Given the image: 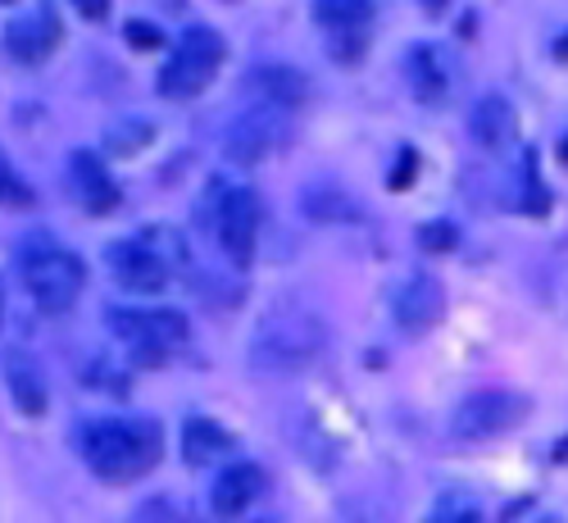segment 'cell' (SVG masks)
I'll use <instances>...</instances> for the list:
<instances>
[{"label": "cell", "mask_w": 568, "mask_h": 523, "mask_svg": "<svg viewBox=\"0 0 568 523\" xmlns=\"http://www.w3.org/2000/svg\"><path fill=\"white\" fill-rule=\"evenodd\" d=\"M82 460L105 483H136L160 464L164 437L151 419H91L78 433Z\"/></svg>", "instance_id": "6da1fadb"}, {"label": "cell", "mask_w": 568, "mask_h": 523, "mask_svg": "<svg viewBox=\"0 0 568 523\" xmlns=\"http://www.w3.org/2000/svg\"><path fill=\"white\" fill-rule=\"evenodd\" d=\"M327 346V323L305 301H273L251 332V364L260 373H301Z\"/></svg>", "instance_id": "7a4b0ae2"}, {"label": "cell", "mask_w": 568, "mask_h": 523, "mask_svg": "<svg viewBox=\"0 0 568 523\" xmlns=\"http://www.w3.org/2000/svg\"><path fill=\"white\" fill-rule=\"evenodd\" d=\"M19 278H23L28 296L37 301V310L64 314L87 288V264L69 247L51 242V237H32L19 251Z\"/></svg>", "instance_id": "3957f363"}, {"label": "cell", "mask_w": 568, "mask_h": 523, "mask_svg": "<svg viewBox=\"0 0 568 523\" xmlns=\"http://www.w3.org/2000/svg\"><path fill=\"white\" fill-rule=\"evenodd\" d=\"M223 56H227V46H223V37L214 28H205V23L186 28L182 41L173 46V56L160 69V97L164 101H192V97H201V91L219 78Z\"/></svg>", "instance_id": "277c9868"}, {"label": "cell", "mask_w": 568, "mask_h": 523, "mask_svg": "<svg viewBox=\"0 0 568 523\" xmlns=\"http://www.w3.org/2000/svg\"><path fill=\"white\" fill-rule=\"evenodd\" d=\"M287 137H292V110L255 101L246 114H236L227 123V132H223V160L236 164V169H255L273 151L287 147Z\"/></svg>", "instance_id": "5b68a950"}, {"label": "cell", "mask_w": 568, "mask_h": 523, "mask_svg": "<svg viewBox=\"0 0 568 523\" xmlns=\"http://www.w3.org/2000/svg\"><path fill=\"white\" fill-rule=\"evenodd\" d=\"M528 396L518 392H505V388H487V392H473L455 405L450 414V433L459 442H491V437H505L509 428H518L528 419Z\"/></svg>", "instance_id": "8992f818"}, {"label": "cell", "mask_w": 568, "mask_h": 523, "mask_svg": "<svg viewBox=\"0 0 568 523\" xmlns=\"http://www.w3.org/2000/svg\"><path fill=\"white\" fill-rule=\"evenodd\" d=\"M110 332L141 364H160L186 342V319L178 310H110Z\"/></svg>", "instance_id": "52a82bcc"}, {"label": "cell", "mask_w": 568, "mask_h": 523, "mask_svg": "<svg viewBox=\"0 0 568 523\" xmlns=\"http://www.w3.org/2000/svg\"><path fill=\"white\" fill-rule=\"evenodd\" d=\"M214 237L232 264H251L255 242H260V197L251 187H214V205H210Z\"/></svg>", "instance_id": "ba28073f"}, {"label": "cell", "mask_w": 568, "mask_h": 523, "mask_svg": "<svg viewBox=\"0 0 568 523\" xmlns=\"http://www.w3.org/2000/svg\"><path fill=\"white\" fill-rule=\"evenodd\" d=\"M105 264H110V273H114V282L123 292L155 296V292L169 288V260L146 242H110Z\"/></svg>", "instance_id": "9c48e42d"}, {"label": "cell", "mask_w": 568, "mask_h": 523, "mask_svg": "<svg viewBox=\"0 0 568 523\" xmlns=\"http://www.w3.org/2000/svg\"><path fill=\"white\" fill-rule=\"evenodd\" d=\"M392 314L405 338H423V332H433L437 319L446 314V288L433 273H409L392 301Z\"/></svg>", "instance_id": "30bf717a"}, {"label": "cell", "mask_w": 568, "mask_h": 523, "mask_svg": "<svg viewBox=\"0 0 568 523\" xmlns=\"http://www.w3.org/2000/svg\"><path fill=\"white\" fill-rule=\"evenodd\" d=\"M405 78H409V91H414L418 105H446L450 91H455V64H450V56L442 51L437 41L409 46Z\"/></svg>", "instance_id": "8fae6325"}, {"label": "cell", "mask_w": 568, "mask_h": 523, "mask_svg": "<svg viewBox=\"0 0 568 523\" xmlns=\"http://www.w3.org/2000/svg\"><path fill=\"white\" fill-rule=\"evenodd\" d=\"M69 182H73V197L82 201V210H91V214L119 210V182L105 173V164L91 155V151H73V160H69Z\"/></svg>", "instance_id": "7c38bea8"}, {"label": "cell", "mask_w": 568, "mask_h": 523, "mask_svg": "<svg viewBox=\"0 0 568 523\" xmlns=\"http://www.w3.org/2000/svg\"><path fill=\"white\" fill-rule=\"evenodd\" d=\"M468 132H473V141H478L483 151H505L509 141L518 137V114H514V105L500 97V91H487V97H478L473 110H468Z\"/></svg>", "instance_id": "4fadbf2b"}, {"label": "cell", "mask_w": 568, "mask_h": 523, "mask_svg": "<svg viewBox=\"0 0 568 523\" xmlns=\"http://www.w3.org/2000/svg\"><path fill=\"white\" fill-rule=\"evenodd\" d=\"M264 487V473L255 464H227L219 479H214V492H210V505L219 519H236V514H246L255 505Z\"/></svg>", "instance_id": "5bb4252c"}, {"label": "cell", "mask_w": 568, "mask_h": 523, "mask_svg": "<svg viewBox=\"0 0 568 523\" xmlns=\"http://www.w3.org/2000/svg\"><path fill=\"white\" fill-rule=\"evenodd\" d=\"M0 373H6V388H10V401L23 410V414H45V405H51V392H45V373L37 369V360L28 351H10L6 364H0Z\"/></svg>", "instance_id": "9a60e30c"}, {"label": "cell", "mask_w": 568, "mask_h": 523, "mask_svg": "<svg viewBox=\"0 0 568 523\" xmlns=\"http://www.w3.org/2000/svg\"><path fill=\"white\" fill-rule=\"evenodd\" d=\"M246 87L255 91V101L264 105H282V110H296L310 97V82L292 69V64H264L246 78Z\"/></svg>", "instance_id": "2e32d148"}, {"label": "cell", "mask_w": 568, "mask_h": 523, "mask_svg": "<svg viewBox=\"0 0 568 523\" xmlns=\"http://www.w3.org/2000/svg\"><path fill=\"white\" fill-rule=\"evenodd\" d=\"M227 451H232V433L223 423H214V419H186V428H182V460L192 469L219 464Z\"/></svg>", "instance_id": "e0dca14e"}, {"label": "cell", "mask_w": 568, "mask_h": 523, "mask_svg": "<svg viewBox=\"0 0 568 523\" xmlns=\"http://www.w3.org/2000/svg\"><path fill=\"white\" fill-rule=\"evenodd\" d=\"M314 19L333 41H342V37L364 41V32L373 23V0H314Z\"/></svg>", "instance_id": "ac0fdd59"}, {"label": "cell", "mask_w": 568, "mask_h": 523, "mask_svg": "<svg viewBox=\"0 0 568 523\" xmlns=\"http://www.w3.org/2000/svg\"><path fill=\"white\" fill-rule=\"evenodd\" d=\"M301 210L314 219V223H355L359 219V201L337 182H314L301 192Z\"/></svg>", "instance_id": "d6986e66"}, {"label": "cell", "mask_w": 568, "mask_h": 523, "mask_svg": "<svg viewBox=\"0 0 568 523\" xmlns=\"http://www.w3.org/2000/svg\"><path fill=\"white\" fill-rule=\"evenodd\" d=\"M55 41H60L55 19H19V23H10V32H6V51H10L19 64H37Z\"/></svg>", "instance_id": "ffe728a7"}, {"label": "cell", "mask_w": 568, "mask_h": 523, "mask_svg": "<svg viewBox=\"0 0 568 523\" xmlns=\"http://www.w3.org/2000/svg\"><path fill=\"white\" fill-rule=\"evenodd\" d=\"M155 141V128L146 123V119H123V123H114L110 132H105V147L119 155V160H128V155H136V151H146Z\"/></svg>", "instance_id": "44dd1931"}, {"label": "cell", "mask_w": 568, "mask_h": 523, "mask_svg": "<svg viewBox=\"0 0 568 523\" xmlns=\"http://www.w3.org/2000/svg\"><path fill=\"white\" fill-rule=\"evenodd\" d=\"M0 205L6 210H32V187L19 178V169L10 164L6 151H0Z\"/></svg>", "instance_id": "7402d4cb"}, {"label": "cell", "mask_w": 568, "mask_h": 523, "mask_svg": "<svg viewBox=\"0 0 568 523\" xmlns=\"http://www.w3.org/2000/svg\"><path fill=\"white\" fill-rule=\"evenodd\" d=\"M428 523H483V510L473 505L468 496H442Z\"/></svg>", "instance_id": "603a6c76"}, {"label": "cell", "mask_w": 568, "mask_h": 523, "mask_svg": "<svg viewBox=\"0 0 568 523\" xmlns=\"http://www.w3.org/2000/svg\"><path fill=\"white\" fill-rule=\"evenodd\" d=\"M128 523H182V514L173 510V501L155 496V501H141V505L132 510V519H128Z\"/></svg>", "instance_id": "cb8c5ba5"}, {"label": "cell", "mask_w": 568, "mask_h": 523, "mask_svg": "<svg viewBox=\"0 0 568 523\" xmlns=\"http://www.w3.org/2000/svg\"><path fill=\"white\" fill-rule=\"evenodd\" d=\"M418 242L428 247V251H455L459 232H455V223H423L418 228Z\"/></svg>", "instance_id": "d4e9b609"}, {"label": "cell", "mask_w": 568, "mask_h": 523, "mask_svg": "<svg viewBox=\"0 0 568 523\" xmlns=\"http://www.w3.org/2000/svg\"><path fill=\"white\" fill-rule=\"evenodd\" d=\"M123 32H128V41L136 46V51H155V46L164 41V37H160V28H151L146 19H132V23L123 28Z\"/></svg>", "instance_id": "484cf974"}, {"label": "cell", "mask_w": 568, "mask_h": 523, "mask_svg": "<svg viewBox=\"0 0 568 523\" xmlns=\"http://www.w3.org/2000/svg\"><path fill=\"white\" fill-rule=\"evenodd\" d=\"M82 19H105L110 14V0H73Z\"/></svg>", "instance_id": "4316f807"}, {"label": "cell", "mask_w": 568, "mask_h": 523, "mask_svg": "<svg viewBox=\"0 0 568 523\" xmlns=\"http://www.w3.org/2000/svg\"><path fill=\"white\" fill-rule=\"evenodd\" d=\"M414 164H418L414 155H400V164H396V173H392V187H396V192H400L405 182H414Z\"/></svg>", "instance_id": "83f0119b"}, {"label": "cell", "mask_w": 568, "mask_h": 523, "mask_svg": "<svg viewBox=\"0 0 568 523\" xmlns=\"http://www.w3.org/2000/svg\"><path fill=\"white\" fill-rule=\"evenodd\" d=\"M450 6V0H423V10H428V14H442Z\"/></svg>", "instance_id": "f1b7e54d"}, {"label": "cell", "mask_w": 568, "mask_h": 523, "mask_svg": "<svg viewBox=\"0 0 568 523\" xmlns=\"http://www.w3.org/2000/svg\"><path fill=\"white\" fill-rule=\"evenodd\" d=\"M0 323H6V288H0Z\"/></svg>", "instance_id": "f546056e"}, {"label": "cell", "mask_w": 568, "mask_h": 523, "mask_svg": "<svg viewBox=\"0 0 568 523\" xmlns=\"http://www.w3.org/2000/svg\"><path fill=\"white\" fill-rule=\"evenodd\" d=\"M541 523H559V519H541Z\"/></svg>", "instance_id": "4dcf8cb0"}]
</instances>
